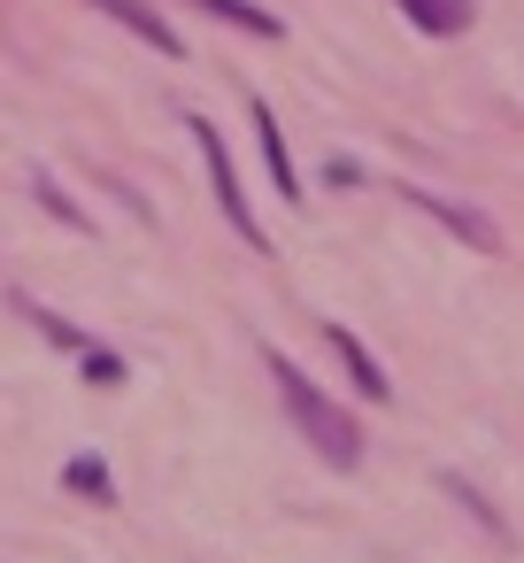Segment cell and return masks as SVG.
<instances>
[{
	"mask_svg": "<svg viewBox=\"0 0 524 563\" xmlns=\"http://www.w3.org/2000/svg\"><path fill=\"white\" fill-rule=\"evenodd\" d=\"M270 378H278L286 417L301 424V440H309V448H316L332 471H355V463H363V432H355V417H347L339 401H324V394H316V386H309V378H301V371H293L278 347H270Z\"/></svg>",
	"mask_w": 524,
	"mask_h": 563,
	"instance_id": "cell-1",
	"label": "cell"
},
{
	"mask_svg": "<svg viewBox=\"0 0 524 563\" xmlns=\"http://www.w3.org/2000/svg\"><path fill=\"white\" fill-rule=\"evenodd\" d=\"M186 132L201 140V163H209V186H216V209L232 217V232H239L247 247H270L263 224H255V209H247V194H239V170H232V147L216 140V124H209V117H186Z\"/></svg>",
	"mask_w": 524,
	"mask_h": 563,
	"instance_id": "cell-2",
	"label": "cell"
},
{
	"mask_svg": "<svg viewBox=\"0 0 524 563\" xmlns=\"http://www.w3.org/2000/svg\"><path fill=\"white\" fill-rule=\"evenodd\" d=\"M409 201H416L424 217H439V224H447L455 240H470L478 255H493V247H501V232H493V224H486L478 209H462V201H447V194H409Z\"/></svg>",
	"mask_w": 524,
	"mask_h": 563,
	"instance_id": "cell-3",
	"label": "cell"
},
{
	"mask_svg": "<svg viewBox=\"0 0 524 563\" xmlns=\"http://www.w3.org/2000/svg\"><path fill=\"white\" fill-rule=\"evenodd\" d=\"M247 117H255V140H263V163H270V178H278V194H286V201H301V170H293V155H286V132H278V117H270V101H255Z\"/></svg>",
	"mask_w": 524,
	"mask_h": 563,
	"instance_id": "cell-4",
	"label": "cell"
},
{
	"mask_svg": "<svg viewBox=\"0 0 524 563\" xmlns=\"http://www.w3.org/2000/svg\"><path fill=\"white\" fill-rule=\"evenodd\" d=\"M324 340H332V355H339V363L355 371V386H363L370 401H393V386H386V371H378V355H370V347H363V340H355L347 324H324Z\"/></svg>",
	"mask_w": 524,
	"mask_h": 563,
	"instance_id": "cell-5",
	"label": "cell"
},
{
	"mask_svg": "<svg viewBox=\"0 0 524 563\" xmlns=\"http://www.w3.org/2000/svg\"><path fill=\"white\" fill-rule=\"evenodd\" d=\"M93 9H101V16H116L124 32H140V40H147L155 55H170V63H178V32H170V24H163V16L147 9V0H93Z\"/></svg>",
	"mask_w": 524,
	"mask_h": 563,
	"instance_id": "cell-6",
	"label": "cell"
},
{
	"mask_svg": "<svg viewBox=\"0 0 524 563\" xmlns=\"http://www.w3.org/2000/svg\"><path fill=\"white\" fill-rule=\"evenodd\" d=\"M401 16H409L416 32H432V40H455V32L470 24V0H401Z\"/></svg>",
	"mask_w": 524,
	"mask_h": 563,
	"instance_id": "cell-7",
	"label": "cell"
},
{
	"mask_svg": "<svg viewBox=\"0 0 524 563\" xmlns=\"http://www.w3.org/2000/svg\"><path fill=\"white\" fill-rule=\"evenodd\" d=\"M193 9H209L216 24H232V32H255V40H278V32H286L270 9H255V0H193Z\"/></svg>",
	"mask_w": 524,
	"mask_h": 563,
	"instance_id": "cell-8",
	"label": "cell"
},
{
	"mask_svg": "<svg viewBox=\"0 0 524 563\" xmlns=\"http://www.w3.org/2000/svg\"><path fill=\"white\" fill-rule=\"evenodd\" d=\"M63 478H70V494H86V501H101V509L116 501V478H109V471H101L93 455H78V463H70Z\"/></svg>",
	"mask_w": 524,
	"mask_h": 563,
	"instance_id": "cell-9",
	"label": "cell"
},
{
	"mask_svg": "<svg viewBox=\"0 0 524 563\" xmlns=\"http://www.w3.org/2000/svg\"><path fill=\"white\" fill-rule=\"evenodd\" d=\"M32 317H40V332H47L55 347H78V355H86V332H78L70 317H47V309H32Z\"/></svg>",
	"mask_w": 524,
	"mask_h": 563,
	"instance_id": "cell-10",
	"label": "cell"
},
{
	"mask_svg": "<svg viewBox=\"0 0 524 563\" xmlns=\"http://www.w3.org/2000/svg\"><path fill=\"white\" fill-rule=\"evenodd\" d=\"M86 378H93V386H124V363H116L109 347H86Z\"/></svg>",
	"mask_w": 524,
	"mask_h": 563,
	"instance_id": "cell-11",
	"label": "cell"
}]
</instances>
